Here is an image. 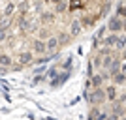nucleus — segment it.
Returning <instances> with one entry per match:
<instances>
[{
  "label": "nucleus",
  "mask_w": 126,
  "mask_h": 120,
  "mask_svg": "<svg viewBox=\"0 0 126 120\" xmlns=\"http://www.w3.org/2000/svg\"><path fill=\"white\" fill-rule=\"evenodd\" d=\"M119 120H124V118H122V116H121V118H119Z\"/></svg>",
  "instance_id": "obj_35"
},
{
  "label": "nucleus",
  "mask_w": 126,
  "mask_h": 120,
  "mask_svg": "<svg viewBox=\"0 0 126 120\" xmlns=\"http://www.w3.org/2000/svg\"><path fill=\"white\" fill-rule=\"evenodd\" d=\"M122 118H124V120H126V113H124V116H122Z\"/></svg>",
  "instance_id": "obj_34"
},
{
  "label": "nucleus",
  "mask_w": 126,
  "mask_h": 120,
  "mask_svg": "<svg viewBox=\"0 0 126 120\" xmlns=\"http://www.w3.org/2000/svg\"><path fill=\"white\" fill-rule=\"evenodd\" d=\"M87 6V0H68V11H77Z\"/></svg>",
  "instance_id": "obj_12"
},
{
  "label": "nucleus",
  "mask_w": 126,
  "mask_h": 120,
  "mask_svg": "<svg viewBox=\"0 0 126 120\" xmlns=\"http://www.w3.org/2000/svg\"><path fill=\"white\" fill-rule=\"evenodd\" d=\"M119 118H121V116L113 115V113H111V115H107V120H119Z\"/></svg>",
  "instance_id": "obj_27"
},
{
  "label": "nucleus",
  "mask_w": 126,
  "mask_h": 120,
  "mask_svg": "<svg viewBox=\"0 0 126 120\" xmlns=\"http://www.w3.org/2000/svg\"><path fill=\"white\" fill-rule=\"evenodd\" d=\"M98 115H100V107H98V105H90V109H89V120H96V118H98Z\"/></svg>",
  "instance_id": "obj_21"
},
{
  "label": "nucleus",
  "mask_w": 126,
  "mask_h": 120,
  "mask_svg": "<svg viewBox=\"0 0 126 120\" xmlns=\"http://www.w3.org/2000/svg\"><path fill=\"white\" fill-rule=\"evenodd\" d=\"M11 66H13V58H11L8 53H0V68L11 69Z\"/></svg>",
  "instance_id": "obj_13"
},
{
  "label": "nucleus",
  "mask_w": 126,
  "mask_h": 120,
  "mask_svg": "<svg viewBox=\"0 0 126 120\" xmlns=\"http://www.w3.org/2000/svg\"><path fill=\"white\" fill-rule=\"evenodd\" d=\"M104 90H105V99L107 101H115L117 99V96H119V88H117V84H107V86H104Z\"/></svg>",
  "instance_id": "obj_6"
},
{
  "label": "nucleus",
  "mask_w": 126,
  "mask_h": 120,
  "mask_svg": "<svg viewBox=\"0 0 126 120\" xmlns=\"http://www.w3.org/2000/svg\"><path fill=\"white\" fill-rule=\"evenodd\" d=\"M58 2H64V0H51V4H58Z\"/></svg>",
  "instance_id": "obj_31"
},
{
  "label": "nucleus",
  "mask_w": 126,
  "mask_h": 120,
  "mask_svg": "<svg viewBox=\"0 0 126 120\" xmlns=\"http://www.w3.org/2000/svg\"><path fill=\"white\" fill-rule=\"evenodd\" d=\"M42 2H51V0H42Z\"/></svg>",
  "instance_id": "obj_33"
},
{
  "label": "nucleus",
  "mask_w": 126,
  "mask_h": 120,
  "mask_svg": "<svg viewBox=\"0 0 126 120\" xmlns=\"http://www.w3.org/2000/svg\"><path fill=\"white\" fill-rule=\"evenodd\" d=\"M87 101H89L90 105H104L107 99H105V90H104V86H100V88H92L90 92H87Z\"/></svg>",
  "instance_id": "obj_1"
},
{
  "label": "nucleus",
  "mask_w": 126,
  "mask_h": 120,
  "mask_svg": "<svg viewBox=\"0 0 126 120\" xmlns=\"http://www.w3.org/2000/svg\"><path fill=\"white\" fill-rule=\"evenodd\" d=\"M30 6H28V0H21L19 4H17V11L21 13V15H26V10H28Z\"/></svg>",
  "instance_id": "obj_22"
},
{
  "label": "nucleus",
  "mask_w": 126,
  "mask_h": 120,
  "mask_svg": "<svg viewBox=\"0 0 126 120\" xmlns=\"http://www.w3.org/2000/svg\"><path fill=\"white\" fill-rule=\"evenodd\" d=\"M98 17H100V15H83L81 19H79V21H81V26H83V28H90Z\"/></svg>",
  "instance_id": "obj_16"
},
{
  "label": "nucleus",
  "mask_w": 126,
  "mask_h": 120,
  "mask_svg": "<svg viewBox=\"0 0 126 120\" xmlns=\"http://www.w3.org/2000/svg\"><path fill=\"white\" fill-rule=\"evenodd\" d=\"M30 51L38 56H43V54H47V45H45V40H32V45H30Z\"/></svg>",
  "instance_id": "obj_3"
},
{
  "label": "nucleus",
  "mask_w": 126,
  "mask_h": 120,
  "mask_svg": "<svg viewBox=\"0 0 126 120\" xmlns=\"http://www.w3.org/2000/svg\"><path fill=\"white\" fill-rule=\"evenodd\" d=\"M122 32L126 34V19H122Z\"/></svg>",
  "instance_id": "obj_30"
},
{
  "label": "nucleus",
  "mask_w": 126,
  "mask_h": 120,
  "mask_svg": "<svg viewBox=\"0 0 126 120\" xmlns=\"http://www.w3.org/2000/svg\"><path fill=\"white\" fill-rule=\"evenodd\" d=\"M111 83L117 84V86H124L126 84V73H122V71L113 73V75H111Z\"/></svg>",
  "instance_id": "obj_11"
},
{
  "label": "nucleus",
  "mask_w": 126,
  "mask_h": 120,
  "mask_svg": "<svg viewBox=\"0 0 126 120\" xmlns=\"http://www.w3.org/2000/svg\"><path fill=\"white\" fill-rule=\"evenodd\" d=\"M34 62V53L32 51H21L19 54H17V64L19 66H30V64Z\"/></svg>",
  "instance_id": "obj_4"
},
{
  "label": "nucleus",
  "mask_w": 126,
  "mask_h": 120,
  "mask_svg": "<svg viewBox=\"0 0 126 120\" xmlns=\"http://www.w3.org/2000/svg\"><path fill=\"white\" fill-rule=\"evenodd\" d=\"M0 53H2V51H0Z\"/></svg>",
  "instance_id": "obj_39"
},
{
  "label": "nucleus",
  "mask_w": 126,
  "mask_h": 120,
  "mask_svg": "<svg viewBox=\"0 0 126 120\" xmlns=\"http://www.w3.org/2000/svg\"><path fill=\"white\" fill-rule=\"evenodd\" d=\"M49 36H53L51 30H49V28H45V26H42V30H40V34H38V38H40V40H47Z\"/></svg>",
  "instance_id": "obj_24"
},
{
  "label": "nucleus",
  "mask_w": 126,
  "mask_h": 120,
  "mask_svg": "<svg viewBox=\"0 0 126 120\" xmlns=\"http://www.w3.org/2000/svg\"><path fill=\"white\" fill-rule=\"evenodd\" d=\"M96 120H107V113H102V111H100V115H98Z\"/></svg>",
  "instance_id": "obj_26"
},
{
  "label": "nucleus",
  "mask_w": 126,
  "mask_h": 120,
  "mask_svg": "<svg viewBox=\"0 0 126 120\" xmlns=\"http://www.w3.org/2000/svg\"><path fill=\"white\" fill-rule=\"evenodd\" d=\"M124 47H126V34H124V32H121V34H119V40H117L115 49H117V51H122Z\"/></svg>",
  "instance_id": "obj_20"
},
{
  "label": "nucleus",
  "mask_w": 126,
  "mask_h": 120,
  "mask_svg": "<svg viewBox=\"0 0 126 120\" xmlns=\"http://www.w3.org/2000/svg\"><path fill=\"white\" fill-rule=\"evenodd\" d=\"M40 21L43 23V25H51V23H55V19H57V13L55 11H43V13H40Z\"/></svg>",
  "instance_id": "obj_14"
},
{
  "label": "nucleus",
  "mask_w": 126,
  "mask_h": 120,
  "mask_svg": "<svg viewBox=\"0 0 126 120\" xmlns=\"http://www.w3.org/2000/svg\"><path fill=\"white\" fill-rule=\"evenodd\" d=\"M121 71L126 73V60H122V64H121Z\"/></svg>",
  "instance_id": "obj_28"
},
{
  "label": "nucleus",
  "mask_w": 126,
  "mask_h": 120,
  "mask_svg": "<svg viewBox=\"0 0 126 120\" xmlns=\"http://www.w3.org/2000/svg\"><path fill=\"white\" fill-rule=\"evenodd\" d=\"M117 101H121L122 105H126V90L122 92V94H119V96H117Z\"/></svg>",
  "instance_id": "obj_25"
},
{
  "label": "nucleus",
  "mask_w": 126,
  "mask_h": 120,
  "mask_svg": "<svg viewBox=\"0 0 126 120\" xmlns=\"http://www.w3.org/2000/svg\"><path fill=\"white\" fill-rule=\"evenodd\" d=\"M68 32L72 34V38H77L81 32H83V26H81V21L79 19H74V21L70 23V28H68Z\"/></svg>",
  "instance_id": "obj_8"
},
{
  "label": "nucleus",
  "mask_w": 126,
  "mask_h": 120,
  "mask_svg": "<svg viewBox=\"0 0 126 120\" xmlns=\"http://www.w3.org/2000/svg\"><path fill=\"white\" fill-rule=\"evenodd\" d=\"M105 28L109 32H115V34H121L122 32V17L119 15H111L109 21H107V25H105Z\"/></svg>",
  "instance_id": "obj_2"
},
{
  "label": "nucleus",
  "mask_w": 126,
  "mask_h": 120,
  "mask_svg": "<svg viewBox=\"0 0 126 120\" xmlns=\"http://www.w3.org/2000/svg\"><path fill=\"white\" fill-rule=\"evenodd\" d=\"M89 79H90V83H92V88L104 86V75H102V73H92Z\"/></svg>",
  "instance_id": "obj_15"
},
{
  "label": "nucleus",
  "mask_w": 126,
  "mask_h": 120,
  "mask_svg": "<svg viewBox=\"0 0 126 120\" xmlns=\"http://www.w3.org/2000/svg\"><path fill=\"white\" fill-rule=\"evenodd\" d=\"M117 40H119V34H115V32H109L107 36H104V38L100 40V43H102V47L115 49V45H117Z\"/></svg>",
  "instance_id": "obj_5"
},
{
  "label": "nucleus",
  "mask_w": 126,
  "mask_h": 120,
  "mask_svg": "<svg viewBox=\"0 0 126 120\" xmlns=\"http://www.w3.org/2000/svg\"><path fill=\"white\" fill-rule=\"evenodd\" d=\"M45 45H47V53H57L58 49H60L57 36H49L47 40H45Z\"/></svg>",
  "instance_id": "obj_10"
},
{
  "label": "nucleus",
  "mask_w": 126,
  "mask_h": 120,
  "mask_svg": "<svg viewBox=\"0 0 126 120\" xmlns=\"http://www.w3.org/2000/svg\"><path fill=\"white\" fill-rule=\"evenodd\" d=\"M107 2H113V0H107Z\"/></svg>",
  "instance_id": "obj_36"
},
{
  "label": "nucleus",
  "mask_w": 126,
  "mask_h": 120,
  "mask_svg": "<svg viewBox=\"0 0 126 120\" xmlns=\"http://www.w3.org/2000/svg\"><path fill=\"white\" fill-rule=\"evenodd\" d=\"M111 113L113 115H117V116H124V113H126V105H122L121 101H111Z\"/></svg>",
  "instance_id": "obj_9"
},
{
  "label": "nucleus",
  "mask_w": 126,
  "mask_h": 120,
  "mask_svg": "<svg viewBox=\"0 0 126 120\" xmlns=\"http://www.w3.org/2000/svg\"><path fill=\"white\" fill-rule=\"evenodd\" d=\"M121 58H122V60H126V47L121 51Z\"/></svg>",
  "instance_id": "obj_29"
},
{
  "label": "nucleus",
  "mask_w": 126,
  "mask_h": 120,
  "mask_svg": "<svg viewBox=\"0 0 126 120\" xmlns=\"http://www.w3.org/2000/svg\"><path fill=\"white\" fill-rule=\"evenodd\" d=\"M57 40H58V45H60V47H66V45L72 43L74 38H72V34H70L68 30H60V32H58V36H57Z\"/></svg>",
  "instance_id": "obj_7"
},
{
  "label": "nucleus",
  "mask_w": 126,
  "mask_h": 120,
  "mask_svg": "<svg viewBox=\"0 0 126 120\" xmlns=\"http://www.w3.org/2000/svg\"><path fill=\"white\" fill-rule=\"evenodd\" d=\"M98 2H102V4H104V2H107V0H98Z\"/></svg>",
  "instance_id": "obj_32"
},
{
  "label": "nucleus",
  "mask_w": 126,
  "mask_h": 120,
  "mask_svg": "<svg viewBox=\"0 0 126 120\" xmlns=\"http://www.w3.org/2000/svg\"><path fill=\"white\" fill-rule=\"evenodd\" d=\"M115 15H119V17H122V19H126V4H124V2H119Z\"/></svg>",
  "instance_id": "obj_23"
},
{
  "label": "nucleus",
  "mask_w": 126,
  "mask_h": 120,
  "mask_svg": "<svg viewBox=\"0 0 126 120\" xmlns=\"http://www.w3.org/2000/svg\"><path fill=\"white\" fill-rule=\"evenodd\" d=\"M55 6V13L57 15H62L68 11V0H64V2H58V4H53Z\"/></svg>",
  "instance_id": "obj_18"
},
{
  "label": "nucleus",
  "mask_w": 126,
  "mask_h": 120,
  "mask_svg": "<svg viewBox=\"0 0 126 120\" xmlns=\"http://www.w3.org/2000/svg\"><path fill=\"white\" fill-rule=\"evenodd\" d=\"M13 25V17H6V15H0V28H6L10 30V26Z\"/></svg>",
  "instance_id": "obj_19"
},
{
  "label": "nucleus",
  "mask_w": 126,
  "mask_h": 120,
  "mask_svg": "<svg viewBox=\"0 0 126 120\" xmlns=\"http://www.w3.org/2000/svg\"><path fill=\"white\" fill-rule=\"evenodd\" d=\"M124 88H126V84H124Z\"/></svg>",
  "instance_id": "obj_38"
},
{
  "label": "nucleus",
  "mask_w": 126,
  "mask_h": 120,
  "mask_svg": "<svg viewBox=\"0 0 126 120\" xmlns=\"http://www.w3.org/2000/svg\"><path fill=\"white\" fill-rule=\"evenodd\" d=\"M0 2H4V0H0Z\"/></svg>",
  "instance_id": "obj_37"
},
{
  "label": "nucleus",
  "mask_w": 126,
  "mask_h": 120,
  "mask_svg": "<svg viewBox=\"0 0 126 120\" xmlns=\"http://www.w3.org/2000/svg\"><path fill=\"white\" fill-rule=\"evenodd\" d=\"M17 11V2H8L6 4V8H4V11H2V15H6V17H13V13Z\"/></svg>",
  "instance_id": "obj_17"
}]
</instances>
